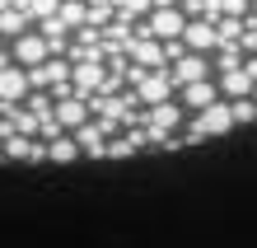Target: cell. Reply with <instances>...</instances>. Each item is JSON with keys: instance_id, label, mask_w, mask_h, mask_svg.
<instances>
[{"instance_id": "6da1fadb", "label": "cell", "mask_w": 257, "mask_h": 248, "mask_svg": "<svg viewBox=\"0 0 257 248\" xmlns=\"http://www.w3.org/2000/svg\"><path fill=\"white\" fill-rule=\"evenodd\" d=\"M229 127H238L234 103H229V99H220V103H210L206 113H196V117L187 122V141H201V136H224Z\"/></svg>"}, {"instance_id": "7a4b0ae2", "label": "cell", "mask_w": 257, "mask_h": 248, "mask_svg": "<svg viewBox=\"0 0 257 248\" xmlns=\"http://www.w3.org/2000/svg\"><path fill=\"white\" fill-rule=\"evenodd\" d=\"M5 61H14V66H24V70H33V66H42V61H52V42L33 28V33L5 42Z\"/></svg>"}, {"instance_id": "3957f363", "label": "cell", "mask_w": 257, "mask_h": 248, "mask_svg": "<svg viewBox=\"0 0 257 248\" xmlns=\"http://www.w3.org/2000/svg\"><path fill=\"white\" fill-rule=\"evenodd\" d=\"M28 94H33L28 70L14 66V61H5V66H0V103H28Z\"/></svg>"}, {"instance_id": "277c9868", "label": "cell", "mask_w": 257, "mask_h": 248, "mask_svg": "<svg viewBox=\"0 0 257 248\" xmlns=\"http://www.w3.org/2000/svg\"><path fill=\"white\" fill-rule=\"evenodd\" d=\"M75 154H84L75 136H56V141H47V159H52V164H70Z\"/></svg>"}, {"instance_id": "5b68a950", "label": "cell", "mask_w": 257, "mask_h": 248, "mask_svg": "<svg viewBox=\"0 0 257 248\" xmlns=\"http://www.w3.org/2000/svg\"><path fill=\"white\" fill-rule=\"evenodd\" d=\"M252 28H257V0H252Z\"/></svg>"}, {"instance_id": "8992f818", "label": "cell", "mask_w": 257, "mask_h": 248, "mask_svg": "<svg viewBox=\"0 0 257 248\" xmlns=\"http://www.w3.org/2000/svg\"><path fill=\"white\" fill-rule=\"evenodd\" d=\"M155 5H178V0H155Z\"/></svg>"}]
</instances>
